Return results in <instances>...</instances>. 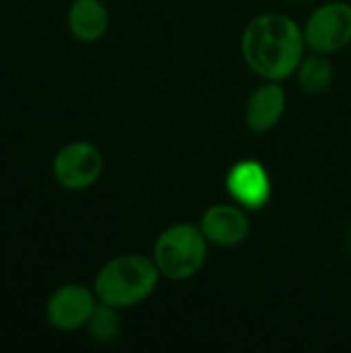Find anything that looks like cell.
Wrapping results in <instances>:
<instances>
[{"instance_id": "obj_1", "label": "cell", "mask_w": 351, "mask_h": 353, "mask_svg": "<svg viewBox=\"0 0 351 353\" xmlns=\"http://www.w3.org/2000/svg\"><path fill=\"white\" fill-rule=\"evenodd\" d=\"M304 31L281 12L259 14L242 33L244 62L267 81L290 79L304 58Z\"/></svg>"}, {"instance_id": "obj_2", "label": "cell", "mask_w": 351, "mask_h": 353, "mask_svg": "<svg viewBox=\"0 0 351 353\" xmlns=\"http://www.w3.org/2000/svg\"><path fill=\"white\" fill-rule=\"evenodd\" d=\"M159 269L143 254H120L108 261L95 275L93 292L99 302L118 310L145 302L159 283Z\"/></svg>"}, {"instance_id": "obj_3", "label": "cell", "mask_w": 351, "mask_h": 353, "mask_svg": "<svg viewBox=\"0 0 351 353\" xmlns=\"http://www.w3.org/2000/svg\"><path fill=\"white\" fill-rule=\"evenodd\" d=\"M209 240L201 225L176 223L163 230L153 246V261L159 273L172 281L194 277L207 261Z\"/></svg>"}, {"instance_id": "obj_4", "label": "cell", "mask_w": 351, "mask_h": 353, "mask_svg": "<svg viewBox=\"0 0 351 353\" xmlns=\"http://www.w3.org/2000/svg\"><path fill=\"white\" fill-rule=\"evenodd\" d=\"M103 172V155L89 141L66 143L52 159L54 180L64 190H87L91 188Z\"/></svg>"}, {"instance_id": "obj_5", "label": "cell", "mask_w": 351, "mask_h": 353, "mask_svg": "<svg viewBox=\"0 0 351 353\" xmlns=\"http://www.w3.org/2000/svg\"><path fill=\"white\" fill-rule=\"evenodd\" d=\"M306 46L319 54H335L351 41V4L327 2L304 25Z\"/></svg>"}, {"instance_id": "obj_6", "label": "cell", "mask_w": 351, "mask_h": 353, "mask_svg": "<svg viewBox=\"0 0 351 353\" xmlns=\"http://www.w3.org/2000/svg\"><path fill=\"white\" fill-rule=\"evenodd\" d=\"M97 302L95 292L83 283L60 285L46 302V321L52 329L62 333L85 329Z\"/></svg>"}, {"instance_id": "obj_7", "label": "cell", "mask_w": 351, "mask_h": 353, "mask_svg": "<svg viewBox=\"0 0 351 353\" xmlns=\"http://www.w3.org/2000/svg\"><path fill=\"white\" fill-rule=\"evenodd\" d=\"M228 194L236 205L259 211L271 201V176L267 168L257 159H242L234 163L225 176Z\"/></svg>"}, {"instance_id": "obj_8", "label": "cell", "mask_w": 351, "mask_h": 353, "mask_svg": "<svg viewBox=\"0 0 351 353\" xmlns=\"http://www.w3.org/2000/svg\"><path fill=\"white\" fill-rule=\"evenodd\" d=\"M201 230L209 244L219 248H234L248 238L250 221L240 205H211L201 219Z\"/></svg>"}, {"instance_id": "obj_9", "label": "cell", "mask_w": 351, "mask_h": 353, "mask_svg": "<svg viewBox=\"0 0 351 353\" xmlns=\"http://www.w3.org/2000/svg\"><path fill=\"white\" fill-rule=\"evenodd\" d=\"M285 112V91L279 81H269L254 89L246 103V124L252 132H269Z\"/></svg>"}, {"instance_id": "obj_10", "label": "cell", "mask_w": 351, "mask_h": 353, "mask_svg": "<svg viewBox=\"0 0 351 353\" xmlns=\"http://www.w3.org/2000/svg\"><path fill=\"white\" fill-rule=\"evenodd\" d=\"M68 31L83 43L101 39L110 27V12L101 0H74L66 14Z\"/></svg>"}, {"instance_id": "obj_11", "label": "cell", "mask_w": 351, "mask_h": 353, "mask_svg": "<svg viewBox=\"0 0 351 353\" xmlns=\"http://www.w3.org/2000/svg\"><path fill=\"white\" fill-rule=\"evenodd\" d=\"M298 83L304 93L308 95H321L325 93L333 83V64L327 58V54L314 52L312 56L302 58L298 70Z\"/></svg>"}, {"instance_id": "obj_12", "label": "cell", "mask_w": 351, "mask_h": 353, "mask_svg": "<svg viewBox=\"0 0 351 353\" xmlns=\"http://www.w3.org/2000/svg\"><path fill=\"white\" fill-rule=\"evenodd\" d=\"M85 329L95 343H112L122 331L118 308L103 304V302H97V306H95L89 323L85 325Z\"/></svg>"}, {"instance_id": "obj_13", "label": "cell", "mask_w": 351, "mask_h": 353, "mask_svg": "<svg viewBox=\"0 0 351 353\" xmlns=\"http://www.w3.org/2000/svg\"><path fill=\"white\" fill-rule=\"evenodd\" d=\"M290 2H306V0H290Z\"/></svg>"}]
</instances>
